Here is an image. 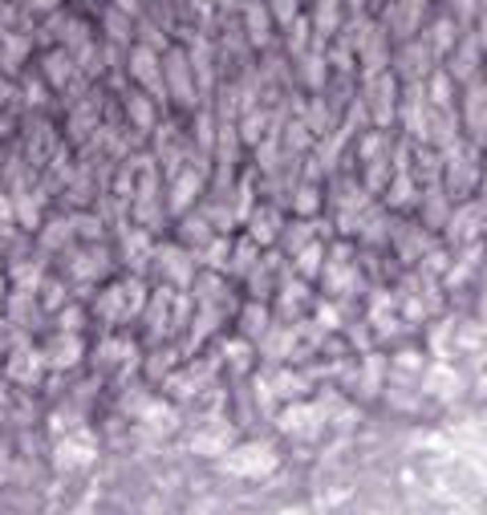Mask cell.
Masks as SVG:
<instances>
[{
  "instance_id": "obj_2",
  "label": "cell",
  "mask_w": 487,
  "mask_h": 515,
  "mask_svg": "<svg viewBox=\"0 0 487 515\" xmlns=\"http://www.w3.org/2000/svg\"><path fill=\"white\" fill-rule=\"evenodd\" d=\"M272 325H277V321H272ZM260 341H277V333H272V328H268V333H264V337H260ZM288 345H293V333H288V325H280V349L288 353Z\"/></svg>"
},
{
  "instance_id": "obj_1",
  "label": "cell",
  "mask_w": 487,
  "mask_h": 515,
  "mask_svg": "<svg viewBox=\"0 0 487 515\" xmlns=\"http://www.w3.org/2000/svg\"><path fill=\"white\" fill-rule=\"evenodd\" d=\"M248 228H252L248 235H252L260 248H264V244H277L280 235H284V228H280V215L268 207V203H264V207H256L252 215H248Z\"/></svg>"
}]
</instances>
